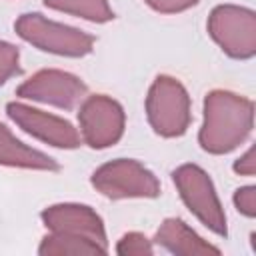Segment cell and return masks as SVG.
<instances>
[{
    "instance_id": "obj_18",
    "label": "cell",
    "mask_w": 256,
    "mask_h": 256,
    "mask_svg": "<svg viewBox=\"0 0 256 256\" xmlns=\"http://www.w3.org/2000/svg\"><path fill=\"white\" fill-rule=\"evenodd\" d=\"M144 2L154 12H160V14H178V12L190 10L200 0H144Z\"/></svg>"
},
{
    "instance_id": "obj_15",
    "label": "cell",
    "mask_w": 256,
    "mask_h": 256,
    "mask_svg": "<svg viewBox=\"0 0 256 256\" xmlns=\"http://www.w3.org/2000/svg\"><path fill=\"white\" fill-rule=\"evenodd\" d=\"M116 254H120V256H150V254H154V246H152V240H148L142 232H126L116 244Z\"/></svg>"
},
{
    "instance_id": "obj_3",
    "label": "cell",
    "mask_w": 256,
    "mask_h": 256,
    "mask_svg": "<svg viewBox=\"0 0 256 256\" xmlns=\"http://www.w3.org/2000/svg\"><path fill=\"white\" fill-rule=\"evenodd\" d=\"M16 34L34 48L58 56L80 58L92 52L96 38L80 28L48 20L38 12L22 14L14 22Z\"/></svg>"
},
{
    "instance_id": "obj_10",
    "label": "cell",
    "mask_w": 256,
    "mask_h": 256,
    "mask_svg": "<svg viewBox=\"0 0 256 256\" xmlns=\"http://www.w3.org/2000/svg\"><path fill=\"white\" fill-rule=\"evenodd\" d=\"M6 114L26 134H30V136L54 146V148L74 150L82 142L80 132L66 118H60L56 114L32 108V106L22 104V102H8Z\"/></svg>"
},
{
    "instance_id": "obj_5",
    "label": "cell",
    "mask_w": 256,
    "mask_h": 256,
    "mask_svg": "<svg viewBox=\"0 0 256 256\" xmlns=\"http://www.w3.org/2000/svg\"><path fill=\"white\" fill-rule=\"evenodd\" d=\"M172 180L186 208L210 232L218 236H226L228 234L226 214L208 172L198 164H182L172 172Z\"/></svg>"
},
{
    "instance_id": "obj_13",
    "label": "cell",
    "mask_w": 256,
    "mask_h": 256,
    "mask_svg": "<svg viewBox=\"0 0 256 256\" xmlns=\"http://www.w3.org/2000/svg\"><path fill=\"white\" fill-rule=\"evenodd\" d=\"M44 4L50 10L78 16V18H84V20L96 22V24L114 20V12H112L108 0H44Z\"/></svg>"
},
{
    "instance_id": "obj_11",
    "label": "cell",
    "mask_w": 256,
    "mask_h": 256,
    "mask_svg": "<svg viewBox=\"0 0 256 256\" xmlns=\"http://www.w3.org/2000/svg\"><path fill=\"white\" fill-rule=\"evenodd\" d=\"M156 244L164 250L180 256H198V254H220V248L206 242L198 236L184 220L180 218H166L154 236Z\"/></svg>"
},
{
    "instance_id": "obj_14",
    "label": "cell",
    "mask_w": 256,
    "mask_h": 256,
    "mask_svg": "<svg viewBox=\"0 0 256 256\" xmlns=\"http://www.w3.org/2000/svg\"><path fill=\"white\" fill-rule=\"evenodd\" d=\"M40 256H82V254H106L98 244L82 238L62 236V234H48L42 238L38 246Z\"/></svg>"
},
{
    "instance_id": "obj_4",
    "label": "cell",
    "mask_w": 256,
    "mask_h": 256,
    "mask_svg": "<svg viewBox=\"0 0 256 256\" xmlns=\"http://www.w3.org/2000/svg\"><path fill=\"white\" fill-rule=\"evenodd\" d=\"M90 184L110 200L160 196V180L134 158H116L98 166L90 176Z\"/></svg>"
},
{
    "instance_id": "obj_7",
    "label": "cell",
    "mask_w": 256,
    "mask_h": 256,
    "mask_svg": "<svg viewBox=\"0 0 256 256\" xmlns=\"http://www.w3.org/2000/svg\"><path fill=\"white\" fill-rule=\"evenodd\" d=\"M80 138L94 150L114 146L126 128V114L118 100L106 94H92L80 102Z\"/></svg>"
},
{
    "instance_id": "obj_17",
    "label": "cell",
    "mask_w": 256,
    "mask_h": 256,
    "mask_svg": "<svg viewBox=\"0 0 256 256\" xmlns=\"http://www.w3.org/2000/svg\"><path fill=\"white\" fill-rule=\"evenodd\" d=\"M234 206L246 218H254L256 216V188L252 184L238 188L234 192Z\"/></svg>"
},
{
    "instance_id": "obj_9",
    "label": "cell",
    "mask_w": 256,
    "mask_h": 256,
    "mask_svg": "<svg viewBox=\"0 0 256 256\" xmlns=\"http://www.w3.org/2000/svg\"><path fill=\"white\" fill-rule=\"evenodd\" d=\"M40 218H42V224L52 234L90 240L98 244L104 252H108L106 228L100 214L94 208L86 204H76V202H62V204H52L44 208Z\"/></svg>"
},
{
    "instance_id": "obj_16",
    "label": "cell",
    "mask_w": 256,
    "mask_h": 256,
    "mask_svg": "<svg viewBox=\"0 0 256 256\" xmlns=\"http://www.w3.org/2000/svg\"><path fill=\"white\" fill-rule=\"evenodd\" d=\"M18 62H20V52L14 44L0 40V86L10 80L14 74H18Z\"/></svg>"
},
{
    "instance_id": "obj_2",
    "label": "cell",
    "mask_w": 256,
    "mask_h": 256,
    "mask_svg": "<svg viewBox=\"0 0 256 256\" xmlns=\"http://www.w3.org/2000/svg\"><path fill=\"white\" fill-rule=\"evenodd\" d=\"M146 118L150 128L162 138H180L192 122V102L184 84L168 74H160L146 94Z\"/></svg>"
},
{
    "instance_id": "obj_8",
    "label": "cell",
    "mask_w": 256,
    "mask_h": 256,
    "mask_svg": "<svg viewBox=\"0 0 256 256\" xmlns=\"http://www.w3.org/2000/svg\"><path fill=\"white\" fill-rule=\"evenodd\" d=\"M86 84L76 74L58 68L38 70L16 88V96L20 98L50 104L62 110L76 108L86 98Z\"/></svg>"
},
{
    "instance_id": "obj_12",
    "label": "cell",
    "mask_w": 256,
    "mask_h": 256,
    "mask_svg": "<svg viewBox=\"0 0 256 256\" xmlns=\"http://www.w3.org/2000/svg\"><path fill=\"white\" fill-rule=\"evenodd\" d=\"M0 166L24 168V170H48V172L60 170L54 158L18 140L2 122H0Z\"/></svg>"
},
{
    "instance_id": "obj_19",
    "label": "cell",
    "mask_w": 256,
    "mask_h": 256,
    "mask_svg": "<svg viewBox=\"0 0 256 256\" xmlns=\"http://www.w3.org/2000/svg\"><path fill=\"white\" fill-rule=\"evenodd\" d=\"M234 172L240 176H254L256 164H254V146H250L236 162H234Z\"/></svg>"
},
{
    "instance_id": "obj_1",
    "label": "cell",
    "mask_w": 256,
    "mask_h": 256,
    "mask_svg": "<svg viewBox=\"0 0 256 256\" xmlns=\"http://www.w3.org/2000/svg\"><path fill=\"white\" fill-rule=\"evenodd\" d=\"M254 102L230 90H212L204 98L198 142L208 154H228L252 132Z\"/></svg>"
},
{
    "instance_id": "obj_6",
    "label": "cell",
    "mask_w": 256,
    "mask_h": 256,
    "mask_svg": "<svg viewBox=\"0 0 256 256\" xmlns=\"http://www.w3.org/2000/svg\"><path fill=\"white\" fill-rule=\"evenodd\" d=\"M206 28L226 56L250 60L256 54V14L252 8L218 4L210 12Z\"/></svg>"
}]
</instances>
